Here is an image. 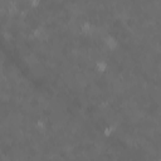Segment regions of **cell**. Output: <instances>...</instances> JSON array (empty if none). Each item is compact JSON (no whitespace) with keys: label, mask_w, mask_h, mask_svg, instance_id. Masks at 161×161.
I'll use <instances>...</instances> for the list:
<instances>
[{"label":"cell","mask_w":161,"mask_h":161,"mask_svg":"<svg viewBox=\"0 0 161 161\" xmlns=\"http://www.w3.org/2000/svg\"><path fill=\"white\" fill-rule=\"evenodd\" d=\"M94 28H93V25L91 24L89 22H86V23H83L82 24V26H81V32L83 33V34H87V36H91L94 30Z\"/></svg>","instance_id":"cell-1"},{"label":"cell","mask_w":161,"mask_h":161,"mask_svg":"<svg viewBox=\"0 0 161 161\" xmlns=\"http://www.w3.org/2000/svg\"><path fill=\"white\" fill-rule=\"evenodd\" d=\"M104 43H106V47L108 48V49H111V51H115L116 48L118 47V42H117L115 38H112V37L106 38V40H104Z\"/></svg>","instance_id":"cell-2"},{"label":"cell","mask_w":161,"mask_h":161,"mask_svg":"<svg viewBox=\"0 0 161 161\" xmlns=\"http://www.w3.org/2000/svg\"><path fill=\"white\" fill-rule=\"evenodd\" d=\"M33 36L36 37L37 39H40V40H44L48 38V34L44 29H42V28H38V29H36L33 32Z\"/></svg>","instance_id":"cell-3"},{"label":"cell","mask_w":161,"mask_h":161,"mask_svg":"<svg viewBox=\"0 0 161 161\" xmlns=\"http://www.w3.org/2000/svg\"><path fill=\"white\" fill-rule=\"evenodd\" d=\"M96 67H97V69H98L100 72H104L107 69L108 64H107V62H104V60H97L96 62Z\"/></svg>","instance_id":"cell-4"},{"label":"cell","mask_w":161,"mask_h":161,"mask_svg":"<svg viewBox=\"0 0 161 161\" xmlns=\"http://www.w3.org/2000/svg\"><path fill=\"white\" fill-rule=\"evenodd\" d=\"M29 5L33 6V8H38L40 5V0H29Z\"/></svg>","instance_id":"cell-5"},{"label":"cell","mask_w":161,"mask_h":161,"mask_svg":"<svg viewBox=\"0 0 161 161\" xmlns=\"http://www.w3.org/2000/svg\"><path fill=\"white\" fill-rule=\"evenodd\" d=\"M0 74H2V66H0Z\"/></svg>","instance_id":"cell-6"}]
</instances>
